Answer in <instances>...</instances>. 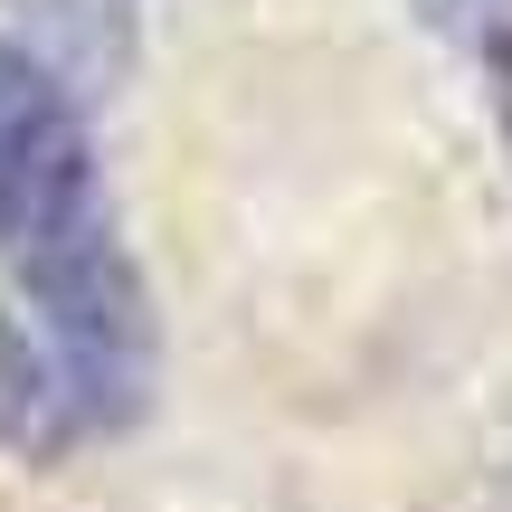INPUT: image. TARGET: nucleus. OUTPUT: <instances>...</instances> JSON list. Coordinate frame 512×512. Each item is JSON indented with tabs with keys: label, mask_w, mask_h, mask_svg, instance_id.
<instances>
[{
	"label": "nucleus",
	"mask_w": 512,
	"mask_h": 512,
	"mask_svg": "<svg viewBox=\"0 0 512 512\" xmlns=\"http://www.w3.org/2000/svg\"><path fill=\"white\" fill-rule=\"evenodd\" d=\"M10 275L19 323H0V437L29 456H67L86 437L133 427L152 408L162 332H152V285L105 209V181H86L29 238H10Z\"/></svg>",
	"instance_id": "nucleus-1"
},
{
	"label": "nucleus",
	"mask_w": 512,
	"mask_h": 512,
	"mask_svg": "<svg viewBox=\"0 0 512 512\" xmlns=\"http://www.w3.org/2000/svg\"><path fill=\"white\" fill-rule=\"evenodd\" d=\"M86 181H95V152H86V114H76L67 76L38 48L0 38V247L29 238Z\"/></svg>",
	"instance_id": "nucleus-2"
},
{
	"label": "nucleus",
	"mask_w": 512,
	"mask_h": 512,
	"mask_svg": "<svg viewBox=\"0 0 512 512\" xmlns=\"http://www.w3.org/2000/svg\"><path fill=\"white\" fill-rule=\"evenodd\" d=\"M418 10L437 19V29H475V38L503 29V0H418Z\"/></svg>",
	"instance_id": "nucleus-4"
},
{
	"label": "nucleus",
	"mask_w": 512,
	"mask_h": 512,
	"mask_svg": "<svg viewBox=\"0 0 512 512\" xmlns=\"http://www.w3.org/2000/svg\"><path fill=\"white\" fill-rule=\"evenodd\" d=\"M484 95H494V133L512 162V29H484Z\"/></svg>",
	"instance_id": "nucleus-3"
}]
</instances>
